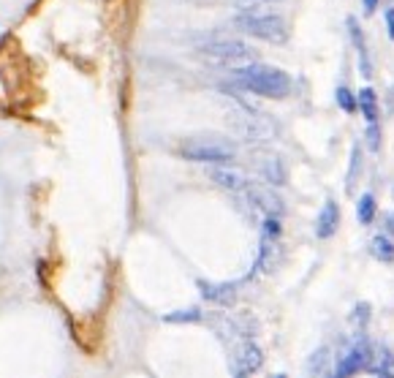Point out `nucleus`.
<instances>
[{
  "label": "nucleus",
  "mask_w": 394,
  "mask_h": 378,
  "mask_svg": "<svg viewBox=\"0 0 394 378\" xmlns=\"http://www.w3.org/2000/svg\"><path fill=\"white\" fill-rule=\"evenodd\" d=\"M359 172H362V150H359V147H354V152H351V166H348V180H345L348 193L356 188V182H359Z\"/></svg>",
  "instance_id": "obj_20"
},
{
  "label": "nucleus",
  "mask_w": 394,
  "mask_h": 378,
  "mask_svg": "<svg viewBox=\"0 0 394 378\" xmlns=\"http://www.w3.org/2000/svg\"><path fill=\"white\" fill-rule=\"evenodd\" d=\"M177 152L185 161H196V163H229L236 158V145L226 137L201 134V137L182 139L177 145Z\"/></svg>",
  "instance_id": "obj_4"
},
{
  "label": "nucleus",
  "mask_w": 394,
  "mask_h": 378,
  "mask_svg": "<svg viewBox=\"0 0 394 378\" xmlns=\"http://www.w3.org/2000/svg\"><path fill=\"white\" fill-rule=\"evenodd\" d=\"M375 196L373 193H365L362 199H359V204H356V215H359V224H373V218H375Z\"/></svg>",
  "instance_id": "obj_19"
},
{
  "label": "nucleus",
  "mask_w": 394,
  "mask_h": 378,
  "mask_svg": "<svg viewBox=\"0 0 394 378\" xmlns=\"http://www.w3.org/2000/svg\"><path fill=\"white\" fill-rule=\"evenodd\" d=\"M234 327H236V335H239V338H247V340L258 332V324H256V318H253L250 310H242V316H236Z\"/></svg>",
  "instance_id": "obj_18"
},
{
  "label": "nucleus",
  "mask_w": 394,
  "mask_h": 378,
  "mask_svg": "<svg viewBox=\"0 0 394 378\" xmlns=\"http://www.w3.org/2000/svg\"><path fill=\"white\" fill-rule=\"evenodd\" d=\"M236 378H247V376H245V373H236Z\"/></svg>",
  "instance_id": "obj_28"
},
{
  "label": "nucleus",
  "mask_w": 394,
  "mask_h": 378,
  "mask_svg": "<svg viewBox=\"0 0 394 378\" xmlns=\"http://www.w3.org/2000/svg\"><path fill=\"white\" fill-rule=\"evenodd\" d=\"M375 8H378V0H365V11H367V14H373Z\"/></svg>",
  "instance_id": "obj_26"
},
{
  "label": "nucleus",
  "mask_w": 394,
  "mask_h": 378,
  "mask_svg": "<svg viewBox=\"0 0 394 378\" xmlns=\"http://www.w3.org/2000/svg\"><path fill=\"white\" fill-rule=\"evenodd\" d=\"M370 250H373V256H375L378 261H384V264L394 261V242L389 239V237H384V234L373 237V245H370Z\"/></svg>",
  "instance_id": "obj_17"
},
{
  "label": "nucleus",
  "mask_w": 394,
  "mask_h": 378,
  "mask_svg": "<svg viewBox=\"0 0 394 378\" xmlns=\"http://www.w3.org/2000/svg\"><path fill=\"white\" fill-rule=\"evenodd\" d=\"M236 27L250 36V38H258V41H267V44H286L288 38V25L280 14L275 11H267V8H245L236 14Z\"/></svg>",
  "instance_id": "obj_2"
},
{
  "label": "nucleus",
  "mask_w": 394,
  "mask_h": 378,
  "mask_svg": "<svg viewBox=\"0 0 394 378\" xmlns=\"http://www.w3.org/2000/svg\"><path fill=\"white\" fill-rule=\"evenodd\" d=\"M245 199L250 202L253 210H258L264 218H280L283 215V199L269 188V185H261V182H247V188L242 191Z\"/></svg>",
  "instance_id": "obj_7"
},
{
  "label": "nucleus",
  "mask_w": 394,
  "mask_h": 378,
  "mask_svg": "<svg viewBox=\"0 0 394 378\" xmlns=\"http://www.w3.org/2000/svg\"><path fill=\"white\" fill-rule=\"evenodd\" d=\"M340 226V207H337V202H326L323 204V210H321V215H318V224H315V234L321 237V239H329L334 231Z\"/></svg>",
  "instance_id": "obj_11"
},
{
  "label": "nucleus",
  "mask_w": 394,
  "mask_h": 378,
  "mask_svg": "<svg viewBox=\"0 0 394 378\" xmlns=\"http://www.w3.org/2000/svg\"><path fill=\"white\" fill-rule=\"evenodd\" d=\"M386 27H389V36L394 38V8L386 11Z\"/></svg>",
  "instance_id": "obj_25"
},
{
  "label": "nucleus",
  "mask_w": 394,
  "mask_h": 378,
  "mask_svg": "<svg viewBox=\"0 0 394 378\" xmlns=\"http://www.w3.org/2000/svg\"><path fill=\"white\" fill-rule=\"evenodd\" d=\"M356 101H359V112L367 117V123H378V98H375L373 87H365L356 95Z\"/></svg>",
  "instance_id": "obj_14"
},
{
  "label": "nucleus",
  "mask_w": 394,
  "mask_h": 378,
  "mask_svg": "<svg viewBox=\"0 0 394 378\" xmlns=\"http://www.w3.org/2000/svg\"><path fill=\"white\" fill-rule=\"evenodd\" d=\"M234 82L242 90H250L264 98H286L291 93V76L275 66H267V63H253V66L236 71Z\"/></svg>",
  "instance_id": "obj_1"
},
{
  "label": "nucleus",
  "mask_w": 394,
  "mask_h": 378,
  "mask_svg": "<svg viewBox=\"0 0 394 378\" xmlns=\"http://www.w3.org/2000/svg\"><path fill=\"white\" fill-rule=\"evenodd\" d=\"M367 313H370V305L367 303L356 305V310H354V316H351L354 324H356V327H365V324H367Z\"/></svg>",
  "instance_id": "obj_23"
},
{
  "label": "nucleus",
  "mask_w": 394,
  "mask_h": 378,
  "mask_svg": "<svg viewBox=\"0 0 394 378\" xmlns=\"http://www.w3.org/2000/svg\"><path fill=\"white\" fill-rule=\"evenodd\" d=\"M199 318H201L199 310H180V313H169L166 316L169 324H185V321H199Z\"/></svg>",
  "instance_id": "obj_22"
},
{
  "label": "nucleus",
  "mask_w": 394,
  "mask_h": 378,
  "mask_svg": "<svg viewBox=\"0 0 394 378\" xmlns=\"http://www.w3.org/2000/svg\"><path fill=\"white\" fill-rule=\"evenodd\" d=\"M261 365H264V351H261L256 343H250V340L242 343L239 351H236V370L245 373V376H250V373H256Z\"/></svg>",
  "instance_id": "obj_10"
},
{
  "label": "nucleus",
  "mask_w": 394,
  "mask_h": 378,
  "mask_svg": "<svg viewBox=\"0 0 394 378\" xmlns=\"http://www.w3.org/2000/svg\"><path fill=\"white\" fill-rule=\"evenodd\" d=\"M280 261V248L272 239H264L261 245V256H258V272H272Z\"/></svg>",
  "instance_id": "obj_15"
},
{
  "label": "nucleus",
  "mask_w": 394,
  "mask_h": 378,
  "mask_svg": "<svg viewBox=\"0 0 394 378\" xmlns=\"http://www.w3.org/2000/svg\"><path fill=\"white\" fill-rule=\"evenodd\" d=\"M386 228H389V231H394V215H389V221H386Z\"/></svg>",
  "instance_id": "obj_27"
},
{
  "label": "nucleus",
  "mask_w": 394,
  "mask_h": 378,
  "mask_svg": "<svg viewBox=\"0 0 394 378\" xmlns=\"http://www.w3.org/2000/svg\"><path fill=\"white\" fill-rule=\"evenodd\" d=\"M207 174H210V180H212L215 185H221V188H226V191H245V188H247V180L242 177V172L229 169L226 163H215Z\"/></svg>",
  "instance_id": "obj_8"
},
{
  "label": "nucleus",
  "mask_w": 394,
  "mask_h": 378,
  "mask_svg": "<svg viewBox=\"0 0 394 378\" xmlns=\"http://www.w3.org/2000/svg\"><path fill=\"white\" fill-rule=\"evenodd\" d=\"M329 349H318L313 357L308 359V378H334L332 373V359H329Z\"/></svg>",
  "instance_id": "obj_12"
},
{
  "label": "nucleus",
  "mask_w": 394,
  "mask_h": 378,
  "mask_svg": "<svg viewBox=\"0 0 394 378\" xmlns=\"http://www.w3.org/2000/svg\"><path fill=\"white\" fill-rule=\"evenodd\" d=\"M199 52L207 63L218 66V69H232V71H242L253 63H258V55L250 44L245 41H234V38H212V41H201Z\"/></svg>",
  "instance_id": "obj_3"
},
{
  "label": "nucleus",
  "mask_w": 394,
  "mask_h": 378,
  "mask_svg": "<svg viewBox=\"0 0 394 378\" xmlns=\"http://www.w3.org/2000/svg\"><path fill=\"white\" fill-rule=\"evenodd\" d=\"M348 33L354 36V47H356V52L362 58V76H370V60H367V52H365V33H362L356 19H348Z\"/></svg>",
  "instance_id": "obj_16"
},
{
  "label": "nucleus",
  "mask_w": 394,
  "mask_h": 378,
  "mask_svg": "<svg viewBox=\"0 0 394 378\" xmlns=\"http://www.w3.org/2000/svg\"><path fill=\"white\" fill-rule=\"evenodd\" d=\"M256 169H258V174H261L269 185H283V182H286V169H283V163H280L278 155H269V152L258 155V158H256Z\"/></svg>",
  "instance_id": "obj_9"
},
{
  "label": "nucleus",
  "mask_w": 394,
  "mask_h": 378,
  "mask_svg": "<svg viewBox=\"0 0 394 378\" xmlns=\"http://www.w3.org/2000/svg\"><path fill=\"white\" fill-rule=\"evenodd\" d=\"M373 362H375V357H373V346H370V340H367L365 335H356V338L343 349V354L337 357V370H334V378L356 376L359 370L370 368Z\"/></svg>",
  "instance_id": "obj_6"
},
{
  "label": "nucleus",
  "mask_w": 394,
  "mask_h": 378,
  "mask_svg": "<svg viewBox=\"0 0 394 378\" xmlns=\"http://www.w3.org/2000/svg\"><path fill=\"white\" fill-rule=\"evenodd\" d=\"M367 145L373 150L381 147V128H378V123H370V128H367Z\"/></svg>",
  "instance_id": "obj_24"
},
{
  "label": "nucleus",
  "mask_w": 394,
  "mask_h": 378,
  "mask_svg": "<svg viewBox=\"0 0 394 378\" xmlns=\"http://www.w3.org/2000/svg\"><path fill=\"white\" fill-rule=\"evenodd\" d=\"M229 126L245 142H267L275 137V123L267 115H256L247 106H234L229 109Z\"/></svg>",
  "instance_id": "obj_5"
},
{
  "label": "nucleus",
  "mask_w": 394,
  "mask_h": 378,
  "mask_svg": "<svg viewBox=\"0 0 394 378\" xmlns=\"http://www.w3.org/2000/svg\"><path fill=\"white\" fill-rule=\"evenodd\" d=\"M337 104H340V109L348 112V115L359 109V101H356V95H354L348 87H337Z\"/></svg>",
  "instance_id": "obj_21"
},
{
  "label": "nucleus",
  "mask_w": 394,
  "mask_h": 378,
  "mask_svg": "<svg viewBox=\"0 0 394 378\" xmlns=\"http://www.w3.org/2000/svg\"><path fill=\"white\" fill-rule=\"evenodd\" d=\"M201 289H204V297H207L210 303H218V305H223V307L234 305V300H236V292H234V286H232V283H221V286L201 283Z\"/></svg>",
  "instance_id": "obj_13"
},
{
  "label": "nucleus",
  "mask_w": 394,
  "mask_h": 378,
  "mask_svg": "<svg viewBox=\"0 0 394 378\" xmlns=\"http://www.w3.org/2000/svg\"><path fill=\"white\" fill-rule=\"evenodd\" d=\"M275 378H286V376H275Z\"/></svg>",
  "instance_id": "obj_29"
}]
</instances>
